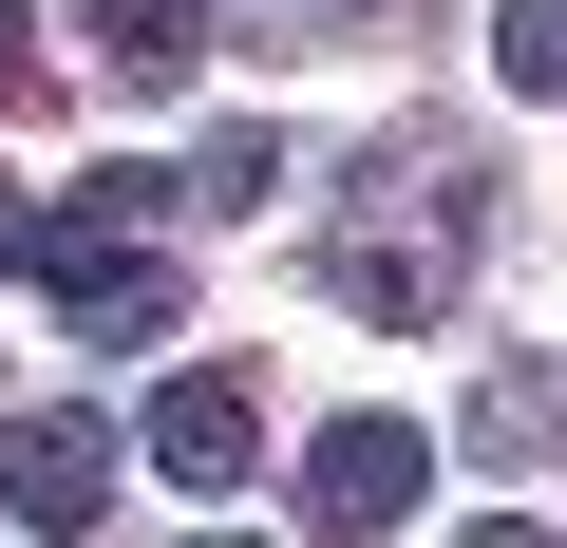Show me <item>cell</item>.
Segmentation results:
<instances>
[{"mask_svg":"<svg viewBox=\"0 0 567 548\" xmlns=\"http://www.w3.org/2000/svg\"><path fill=\"white\" fill-rule=\"evenodd\" d=\"M473 246H492V170H473V133H379L360 189L322 208V303L416 341V322L473 303Z\"/></svg>","mask_w":567,"mask_h":548,"instance_id":"cell-1","label":"cell"},{"mask_svg":"<svg viewBox=\"0 0 567 548\" xmlns=\"http://www.w3.org/2000/svg\"><path fill=\"white\" fill-rule=\"evenodd\" d=\"M152 227H171V170H114V189H58L20 265L58 285L76 341H171V246H152Z\"/></svg>","mask_w":567,"mask_h":548,"instance_id":"cell-2","label":"cell"},{"mask_svg":"<svg viewBox=\"0 0 567 548\" xmlns=\"http://www.w3.org/2000/svg\"><path fill=\"white\" fill-rule=\"evenodd\" d=\"M0 510H20V529H114V416L95 397H39L20 435H0Z\"/></svg>","mask_w":567,"mask_h":548,"instance_id":"cell-3","label":"cell"},{"mask_svg":"<svg viewBox=\"0 0 567 548\" xmlns=\"http://www.w3.org/2000/svg\"><path fill=\"white\" fill-rule=\"evenodd\" d=\"M416 492H435V435H416V416H341V435L303 454V529H341V548H379Z\"/></svg>","mask_w":567,"mask_h":548,"instance_id":"cell-4","label":"cell"},{"mask_svg":"<svg viewBox=\"0 0 567 548\" xmlns=\"http://www.w3.org/2000/svg\"><path fill=\"white\" fill-rule=\"evenodd\" d=\"M246 454H265V397L246 379H171L152 397V473L171 492H246Z\"/></svg>","mask_w":567,"mask_h":548,"instance_id":"cell-5","label":"cell"},{"mask_svg":"<svg viewBox=\"0 0 567 548\" xmlns=\"http://www.w3.org/2000/svg\"><path fill=\"white\" fill-rule=\"evenodd\" d=\"M76 39H95L114 95H189L208 76V0H76Z\"/></svg>","mask_w":567,"mask_h":548,"instance_id":"cell-6","label":"cell"},{"mask_svg":"<svg viewBox=\"0 0 567 548\" xmlns=\"http://www.w3.org/2000/svg\"><path fill=\"white\" fill-rule=\"evenodd\" d=\"M473 454H492V473L567 454V379H548V360H492V379H473Z\"/></svg>","mask_w":567,"mask_h":548,"instance_id":"cell-7","label":"cell"},{"mask_svg":"<svg viewBox=\"0 0 567 548\" xmlns=\"http://www.w3.org/2000/svg\"><path fill=\"white\" fill-rule=\"evenodd\" d=\"M265 189H284V133H265V114H246V133H208V152L171 170V208H227V227H246Z\"/></svg>","mask_w":567,"mask_h":548,"instance_id":"cell-8","label":"cell"},{"mask_svg":"<svg viewBox=\"0 0 567 548\" xmlns=\"http://www.w3.org/2000/svg\"><path fill=\"white\" fill-rule=\"evenodd\" d=\"M492 76L511 95H567V0H511V20H492Z\"/></svg>","mask_w":567,"mask_h":548,"instance_id":"cell-9","label":"cell"},{"mask_svg":"<svg viewBox=\"0 0 567 548\" xmlns=\"http://www.w3.org/2000/svg\"><path fill=\"white\" fill-rule=\"evenodd\" d=\"M20 95H39V20L0 0V114H20Z\"/></svg>","mask_w":567,"mask_h":548,"instance_id":"cell-10","label":"cell"},{"mask_svg":"<svg viewBox=\"0 0 567 548\" xmlns=\"http://www.w3.org/2000/svg\"><path fill=\"white\" fill-rule=\"evenodd\" d=\"M20 246H39V189H20V170H0V265H20Z\"/></svg>","mask_w":567,"mask_h":548,"instance_id":"cell-11","label":"cell"},{"mask_svg":"<svg viewBox=\"0 0 567 548\" xmlns=\"http://www.w3.org/2000/svg\"><path fill=\"white\" fill-rule=\"evenodd\" d=\"M454 548H548V529H529V510H473V529H454Z\"/></svg>","mask_w":567,"mask_h":548,"instance_id":"cell-12","label":"cell"},{"mask_svg":"<svg viewBox=\"0 0 567 548\" xmlns=\"http://www.w3.org/2000/svg\"><path fill=\"white\" fill-rule=\"evenodd\" d=\"M265 20H341V0H265Z\"/></svg>","mask_w":567,"mask_h":548,"instance_id":"cell-13","label":"cell"},{"mask_svg":"<svg viewBox=\"0 0 567 548\" xmlns=\"http://www.w3.org/2000/svg\"><path fill=\"white\" fill-rule=\"evenodd\" d=\"M189 548H246V529H189Z\"/></svg>","mask_w":567,"mask_h":548,"instance_id":"cell-14","label":"cell"}]
</instances>
